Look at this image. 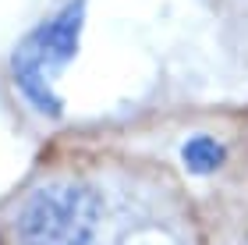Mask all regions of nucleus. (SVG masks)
<instances>
[{
    "label": "nucleus",
    "instance_id": "obj_1",
    "mask_svg": "<svg viewBox=\"0 0 248 245\" xmlns=\"http://www.w3.org/2000/svg\"><path fill=\"white\" fill-rule=\"evenodd\" d=\"M82 7H85L82 0L67 4L53 21H46L32 36H25V43L11 57V75H15L21 96L50 117L61 114V99L53 96L46 71H57L61 64H67L75 57L78 36H82Z\"/></svg>",
    "mask_w": 248,
    "mask_h": 245
},
{
    "label": "nucleus",
    "instance_id": "obj_2",
    "mask_svg": "<svg viewBox=\"0 0 248 245\" xmlns=\"http://www.w3.org/2000/svg\"><path fill=\"white\" fill-rule=\"evenodd\" d=\"M181 160H185V167H188L191 174H213L217 167H223L227 149H223L217 139H209V135H195V139L185 142Z\"/></svg>",
    "mask_w": 248,
    "mask_h": 245
}]
</instances>
